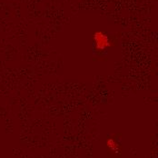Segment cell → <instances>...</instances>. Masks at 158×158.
Here are the masks:
<instances>
[{
  "mask_svg": "<svg viewBox=\"0 0 158 158\" xmlns=\"http://www.w3.org/2000/svg\"><path fill=\"white\" fill-rule=\"evenodd\" d=\"M94 41H95V48L97 49H106L109 47V38L108 36L101 31H98L94 35Z\"/></svg>",
  "mask_w": 158,
  "mask_h": 158,
  "instance_id": "1",
  "label": "cell"
}]
</instances>
